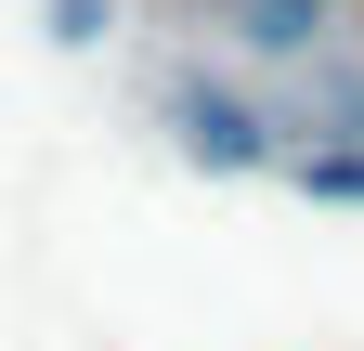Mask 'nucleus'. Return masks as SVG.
I'll return each mask as SVG.
<instances>
[{
	"mask_svg": "<svg viewBox=\"0 0 364 351\" xmlns=\"http://www.w3.org/2000/svg\"><path fill=\"white\" fill-rule=\"evenodd\" d=\"M169 117L196 130V156H273V144H287V117H273V104H235V92L196 78V65H169Z\"/></svg>",
	"mask_w": 364,
	"mask_h": 351,
	"instance_id": "1",
	"label": "nucleus"
},
{
	"mask_svg": "<svg viewBox=\"0 0 364 351\" xmlns=\"http://www.w3.org/2000/svg\"><path fill=\"white\" fill-rule=\"evenodd\" d=\"M221 14H247L235 39H273V53H312L326 39V0H221Z\"/></svg>",
	"mask_w": 364,
	"mask_h": 351,
	"instance_id": "2",
	"label": "nucleus"
},
{
	"mask_svg": "<svg viewBox=\"0 0 364 351\" xmlns=\"http://www.w3.org/2000/svg\"><path fill=\"white\" fill-rule=\"evenodd\" d=\"M299 183H312V195H338V208H351V195H364V156H299Z\"/></svg>",
	"mask_w": 364,
	"mask_h": 351,
	"instance_id": "3",
	"label": "nucleus"
}]
</instances>
